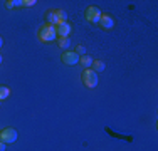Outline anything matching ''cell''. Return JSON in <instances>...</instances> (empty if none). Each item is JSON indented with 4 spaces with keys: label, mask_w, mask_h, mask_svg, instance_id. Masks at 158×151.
I'll list each match as a JSON object with an SVG mask.
<instances>
[{
    "label": "cell",
    "mask_w": 158,
    "mask_h": 151,
    "mask_svg": "<svg viewBox=\"0 0 158 151\" xmlns=\"http://www.w3.org/2000/svg\"><path fill=\"white\" fill-rule=\"evenodd\" d=\"M37 37H39L40 42H52V40L57 39V34H56V27L49 24H44L40 25L39 32H37Z\"/></svg>",
    "instance_id": "1"
},
{
    "label": "cell",
    "mask_w": 158,
    "mask_h": 151,
    "mask_svg": "<svg viewBox=\"0 0 158 151\" xmlns=\"http://www.w3.org/2000/svg\"><path fill=\"white\" fill-rule=\"evenodd\" d=\"M81 81L86 88H96L98 86V74L94 72L93 69H84L81 74Z\"/></svg>",
    "instance_id": "2"
},
{
    "label": "cell",
    "mask_w": 158,
    "mask_h": 151,
    "mask_svg": "<svg viewBox=\"0 0 158 151\" xmlns=\"http://www.w3.org/2000/svg\"><path fill=\"white\" fill-rule=\"evenodd\" d=\"M84 17H86V20H88V22H91V24H99V18H101V10L98 9V7L91 5V7H88V9H86Z\"/></svg>",
    "instance_id": "3"
},
{
    "label": "cell",
    "mask_w": 158,
    "mask_h": 151,
    "mask_svg": "<svg viewBox=\"0 0 158 151\" xmlns=\"http://www.w3.org/2000/svg\"><path fill=\"white\" fill-rule=\"evenodd\" d=\"M0 141H3L5 145L9 143H15L17 141V131L14 128H5L0 131Z\"/></svg>",
    "instance_id": "4"
},
{
    "label": "cell",
    "mask_w": 158,
    "mask_h": 151,
    "mask_svg": "<svg viewBox=\"0 0 158 151\" xmlns=\"http://www.w3.org/2000/svg\"><path fill=\"white\" fill-rule=\"evenodd\" d=\"M61 59L66 66H76V64H79V55L74 51H64Z\"/></svg>",
    "instance_id": "5"
},
{
    "label": "cell",
    "mask_w": 158,
    "mask_h": 151,
    "mask_svg": "<svg viewBox=\"0 0 158 151\" xmlns=\"http://www.w3.org/2000/svg\"><path fill=\"white\" fill-rule=\"evenodd\" d=\"M56 34H57V37H69L71 24L69 22H59V24L56 25Z\"/></svg>",
    "instance_id": "6"
},
{
    "label": "cell",
    "mask_w": 158,
    "mask_h": 151,
    "mask_svg": "<svg viewBox=\"0 0 158 151\" xmlns=\"http://www.w3.org/2000/svg\"><path fill=\"white\" fill-rule=\"evenodd\" d=\"M99 25H101V27H103L104 30H110V29H113V25H114V20H113L111 15H108V14H101Z\"/></svg>",
    "instance_id": "7"
},
{
    "label": "cell",
    "mask_w": 158,
    "mask_h": 151,
    "mask_svg": "<svg viewBox=\"0 0 158 151\" xmlns=\"http://www.w3.org/2000/svg\"><path fill=\"white\" fill-rule=\"evenodd\" d=\"M59 22H61V20H59V17H57V12H56V10H47V12H46V24L56 27Z\"/></svg>",
    "instance_id": "8"
},
{
    "label": "cell",
    "mask_w": 158,
    "mask_h": 151,
    "mask_svg": "<svg viewBox=\"0 0 158 151\" xmlns=\"http://www.w3.org/2000/svg\"><path fill=\"white\" fill-rule=\"evenodd\" d=\"M79 64H81L82 67H84V69H89V67H91V64H93V59L89 57V55H81V57H79Z\"/></svg>",
    "instance_id": "9"
},
{
    "label": "cell",
    "mask_w": 158,
    "mask_h": 151,
    "mask_svg": "<svg viewBox=\"0 0 158 151\" xmlns=\"http://www.w3.org/2000/svg\"><path fill=\"white\" fill-rule=\"evenodd\" d=\"M57 44H59V47H61V49L67 51L69 45H71V40H69V37H57Z\"/></svg>",
    "instance_id": "10"
},
{
    "label": "cell",
    "mask_w": 158,
    "mask_h": 151,
    "mask_svg": "<svg viewBox=\"0 0 158 151\" xmlns=\"http://www.w3.org/2000/svg\"><path fill=\"white\" fill-rule=\"evenodd\" d=\"M91 67H93V71L98 74V72H101V71H104V62L103 60H93Z\"/></svg>",
    "instance_id": "11"
},
{
    "label": "cell",
    "mask_w": 158,
    "mask_h": 151,
    "mask_svg": "<svg viewBox=\"0 0 158 151\" xmlns=\"http://www.w3.org/2000/svg\"><path fill=\"white\" fill-rule=\"evenodd\" d=\"M9 96H10V89L5 88V86H0V101L7 99Z\"/></svg>",
    "instance_id": "12"
},
{
    "label": "cell",
    "mask_w": 158,
    "mask_h": 151,
    "mask_svg": "<svg viewBox=\"0 0 158 151\" xmlns=\"http://www.w3.org/2000/svg\"><path fill=\"white\" fill-rule=\"evenodd\" d=\"M7 3V9H14V7H22V2L20 0H9Z\"/></svg>",
    "instance_id": "13"
},
{
    "label": "cell",
    "mask_w": 158,
    "mask_h": 151,
    "mask_svg": "<svg viewBox=\"0 0 158 151\" xmlns=\"http://www.w3.org/2000/svg\"><path fill=\"white\" fill-rule=\"evenodd\" d=\"M56 12H57V17H59V20L61 22H67V15H66V12H64V10H56Z\"/></svg>",
    "instance_id": "14"
},
{
    "label": "cell",
    "mask_w": 158,
    "mask_h": 151,
    "mask_svg": "<svg viewBox=\"0 0 158 151\" xmlns=\"http://www.w3.org/2000/svg\"><path fill=\"white\" fill-rule=\"evenodd\" d=\"M74 52H76V54L79 55V57H81V55H84V52H86L84 45H77V47H76V51H74Z\"/></svg>",
    "instance_id": "15"
},
{
    "label": "cell",
    "mask_w": 158,
    "mask_h": 151,
    "mask_svg": "<svg viewBox=\"0 0 158 151\" xmlns=\"http://www.w3.org/2000/svg\"><path fill=\"white\" fill-rule=\"evenodd\" d=\"M35 0H24V2H22V7H34L35 5Z\"/></svg>",
    "instance_id": "16"
},
{
    "label": "cell",
    "mask_w": 158,
    "mask_h": 151,
    "mask_svg": "<svg viewBox=\"0 0 158 151\" xmlns=\"http://www.w3.org/2000/svg\"><path fill=\"white\" fill-rule=\"evenodd\" d=\"M0 151H5V143L0 141Z\"/></svg>",
    "instance_id": "17"
},
{
    "label": "cell",
    "mask_w": 158,
    "mask_h": 151,
    "mask_svg": "<svg viewBox=\"0 0 158 151\" xmlns=\"http://www.w3.org/2000/svg\"><path fill=\"white\" fill-rule=\"evenodd\" d=\"M2 45H3V39L0 37V47H2Z\"/></svg>",
    "instance_id": "18"
},
{
    "label": "cell",
    "mask_w": 158,
    "mask_h": 151,
    "mask_svg": "<svg viewBox=\"0 0 158 151\" xmlns=\"http://www.w3.org/2000/svg\"><path fill=\"white\" fill-rule=\"evenodd\" d=\"M0 64H2V55H0Z\"/></svg>",
    "instance_id": "19"
}]
</instances>
